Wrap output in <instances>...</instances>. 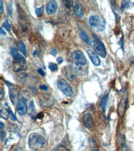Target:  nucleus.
Wrapping results in <instances>:
<instances>
[{
	"instance_id": "f257e3e1",
	"label": "nucleus",
	"mask_w": 134,
	"mask_h": 151,
	"mask_svg": "<svg viewBox=\"0 0 134 151\" xmlns=\"http://www.w3.org/2000/svg\"><path fill=\"white\" fill-rule=\"evenodd\" d=\"M45 143L44 137L37 133L31 134L29 137L28 144L32 151H38L44 146Z\"/></svg>"
},
{
	"instance_id": "f03ea898",
	"label": "nucleus",
	"mask_w": 134,
	"mask_h": 151,
	"mask_svg": "<svg viewBox=\"0 0 134 151\" xmlns=\"http://www.w3.org/2000/svg\"><path fill=\"white\" fill-rule=\"evenodd\" d=\"M89 24L95 32H99L104 30L106 22L103 17L97 15H94L89 19Z\"/></svg>"
},
{
	"instance_id": "7ed1b4c3",
	"label": "nucleus",
	"mask_w": 134,
	"mask_h": 151,
	"mask_svg": "<svg viewBox=\"0 0 134 151\" xmlns=\"http://www.w3.org/2000/svg\"><path fill=\"white\" fill-rule=\"evenodd\" d=\"M71 57L74 61V68L82 67V66H87V61L84 55L80 51L76 50L72 53Z\"/></svg>"
},
{
	"instance_id": "20e7f679",
	"label": "nucleus",
	"mask_w": 134,
	"mask_h": 151,
	"mask_svg": "<svg viewBox=\"0 0 134 151\" xmlns=\"http://www.w3.org/2000/svg\"><path fill=\"white\" fill-rule=\"evenodd\" d=\"M38 101L42 107L49 108L54 104V97L48 93H42L38 98Z\"/></svg>"
},
{
	"instance_id": "39448f33",
	"label": "nucleus",
	"mask_w": 134,
	"mask_h": 151,
	"mask_svg": "<svg viewBox=\"0 0 134 151\" xmlns=\"http://www.w3.org/2000/svg\"><path fill=\"white\" fill-rule=\"evenodd\" d=\"M92 46L95 50V52L102 58H105L106 56V51L104 44L98 39L97 37H95L93 40L92 42Z\"/></svg>"
},
{
	"instance_id": "423d86ee",
	"label": "nucleus",
	"mask_w": 134,
	"mask_h": 151,
	"mask_svg": "<svg viewBox=\"0 0 134 151\" xmlns=\"http://www.w3.org/2000/svg\"><path fill=\"white\" fill-rule=\"evenodd\" d=\"M57 87L59 89L65 94L66 96L71 97L74 94V90L72 87L70 86L67 82L65 80L61 79L57 82Z\"/></svg>"
},
{
	"instance_id": "0eeeda50",
	"label": "nucleus",
	"mask_w": 134,
	"mask_h": 151,
	"mask_svg": "<svg viewBox=\"0 0 134 151\" xmlns=\"http://www.w3.org/2000/svg\"><path fill=\"white\" fill-rule=\"evenodd\" d=\"M26 102L27 100L24 99H19L17 102V110L19 114L21 116L25 115L27 112V105Z\"/></svg>"
},
{
	"instance_id": "6e6552de",
	"label": "nucleus",
	"mask_w": 134,
	"mask_h": 151,
	"mask_svg": "<svg viewBox=\"0 0 134 151\" xmlns=\"http://www.w3.org/2000/svg\"><path fill=\"white\" fill-rule=\"evenodd\" d=\"M77 73L73 66H68L66 68V78L71 82L76 81Z\"/></svg>"
},
{
	"instance_id": "1a4fd4ad",
	"label": "nucleus",
	"mask_w": 134,
	"mask_h": 151,
	"mask_svg": "<svg viewBox=\"0 0 134 151\" xmlns=\"http://www.w3.org/2000/svg\"><path fill=\"white\" fill-rule=\"evenodd\" d=\"M127 92H125L124 94V96L121 99L120 102L119 103V106H118V112L120 116L122 117L124 115V113L125 110V107H126V104H127Z\"/></svg>"
},
{
	"instance_id": "9d476101",
	"label": "nucleus",
	"mask_w": 134,
	"mask_h": 151,
	"mask_svg": "<svg viewBox=\"0 0 134 151\" xmlns=\"http://www.w3.org/2000/svg\"><path fill=\"white\" fill-rule=\"evenodd\" d=\"M83 123H84V126L87 128H92L94 124V120L92 115L90 113L85 114L83 117Z\"/></svg>"
},
{
	"instance_id": "9b49d317",
	"label": "nucleus",
	"mask_w": 134,
	"mask_h": 151,
	"mask_svg": "<svg viewBox=\"0 0 134 151\" xmlns=\"http://www.w3.org/2000/svg\"><path fill=\"white\" fill-rule=\"evenodd\" d=\"M87 54L90 58V60L93 63V64L95 66H99L100 65V60L98 55L96 54L95 52H93L91 50H87Z\"/></svg>"
},
{
	"instance_id": "f8f14e48",
	"label": "nucleus",
	"mask_w": 134,
	"mask_h": 151,
	"mask_svg": "<svg viewBox=\"0 0 134 151\" xmlns=\"http://www.w3.org/2000/svg\"><path fill=\"white\" fill-rule=\"evenodd\" d=\"M9 95L11 103L14 105L19 99V92L15 88H11L9 89Z\"/></svg>"
},
{
	"instance_id": "ddd939ff",
	"label": "nucleus",
	"mask_w": 134,
	"mask_h": 151,
	"mask_svg": "<svg viewBox=\"0 0 134 151\" xmlns=\"http://www.w3.org/2000/svg\"><path fill=\"white\" fill-rule=\"evenodd\" d=\"M57 9V3L55 1H51L47 5L46 11L48 14H52L56 11Z\"/></svg>"
},
{
	"instance_id": "4468645a",
	"label": "nucleus",
	"mask_w": 134,
	"mask_h": 151,
	"mask_svg": "<svg viewBox=\"0 0 134 151\" xmlns=\"http://www.w3.org/2000/svg\"><path fill=\"white\" fill-rule=\"evenodd\" d=\"M11 53L12 56H13V58L14 59V61H25V59L24 58V56L21 55L20 53H19L17 50L16 48L12 47L11 48Z\"/></svg>"
},
{
	"instance_id": "2eb2a0df",
	"label": "nucleus",
	"mask_w": 134,
	"mask_h": 151,
	"mask_svg": "<svg viewBox=\"0 0 134 151\" xmlns=\"http://www.w3.org/2000/svg\"><path fill=\"white\" fill-rule=\"evenodd\" d=\"M25 61H16L14 62V70L16 72H20L25 69Z\"/></svg>"
},
{
	"instance_id": "dca6fc26",
	"label": "nucleus",
	"mask_w": 134,
	"mask_h": 151,
	"mask_svg": "<svg viewBox=\"0 0 134 151\" xmlns=\"http://www.w3.org/2000/svg\"><path fill=\"white\" fill-rule=\"evenodd\" d=\"M74 12L75 15L78 18L81 19L84 16V10L81 4L77 3L76 4L74 7Z\"/></svg>"
},
{
	"instance_id": "f3484780",
	"label": "nucleus",
	"mask_w": 134,
	"mask_h": 151,
	"mask_svg": "<svg viewBox=\"0 0 134 151\" xmlns=\"http://www.w3.org/2000/svg\"><path fill=\"white\" fill-rule=\"evenodd\" d=\"M119 144L120 151H127V146L125 142V137L124 135H121L119 139Z\"/></svg>"
},
{
	"instance_id": "a211bd4d",
	"label": "nucleus",
	"mask_w": 134,
	"mask_h": 151,
	"mask_svg": "<svg viewBox=\"0 0 134 151\" xmlns=\"http://www.w3.org/2000/svg\"><path fill=\"white\" fill-rule=\"evenodd\" d=\"M31 98L30 93L27 91H22L19 93V99H24L25 100H29Z\"/></svg>"
},
{
	"instance_id": "6ab92c4d",
	"label": "nucleus",
	"mask_w": 134,
	"mask_h": 151,
	"mask_svg": "<svg viewBox=\"0 0 134 151\" xmlns=\"http://www.w3.org/2000/svg\"><path fill=\"white\" fill-rule=\"evenodd\" d=\"M64 4L65 6L66 9L69 10V12H72L74 14V9H73V1H69V0H66V1H63Z\"/></svg>"
},
{
	"instance_id": "aec40b11",
	"label": "nucleus",
	"mask_w": 134,
	"mask_h": 151,
	"mask_svg": "<svg viewBox=\"0 0 134 151\" xmlns=\"http://www.w3.org/2000/svg\"><path fill=\"white\" fill-rule=\"evenodd\" d=\"M10 115V111H8V109L5 108H1L0 110V116H1V118H3L4 119H8Z\"/></svg>"
},
{
	"instance_id": "412c9836",
	"label": "nucleus",
	"mask_w": 134,
	"mask_h": 151,
	"mask_svg": "<svg viewBox=\"0 0 134 151\" xmlns=\"http://www.w3.org/2000/svg\"><path fill=\"white\" fill-rule=\"evenodd\" d=\"M107 96H108V94H106L105 95L103 98L101 99V102H100V106H101V109L103 112L105 111L106 110V104H107Z\"/></svg>"
},
{
	"instance_id": "4be33fe9",
	"label": "nucleus",
	"mask_w": 134,
	"mask_h": 151,
	"mask_svg": "<svg viewBox=\"0 0 134 151\" xmlns=\"http://www.w3.org/2000/svg\"><path fill=\"white\" fill-rule=\"evenodd\" d=\"M18 48L24 55H25V54H26V49H25V46L23 42H19Z\"/></svg>"
},
{
	"instance_id": "5701e85b",
	"label": "nucleus",
	"mask_w": 134,
	"mask_h": 151,
	"mask_svg": "<svg viewBox=\"0 0 134 151\" xmlns=\"http://www.w3.org/2000/svg\"><path fill=\"white\" fill-rule=\"evenodd\" d=\"M27 78V74L25 73H21L19 74L17 76V80H19L21 83H24L25 81H26V79Z\"/></svg>"
},
{
	"instance_id": "b1692460",
	"label": "nucleus",
	"mask_w": 134,
	"mask_h": 151,
	"mask_svg": "<svg viewBox=\"0 0 134 151\" xmlns=\"http://www.w3.org/2000/svg\"><path fill=\"white\" fill-rule=\"evenodd\" d=\"M17 129V126L14 124L9 123L8 124V130L10 132H16Z\"/></svg>"
},
{
	"instance_id": "393cba45",
	"label": "nucleus",
	"mask_w": 134,
	"mask_h": 151,
	"mask_svg": "<svg viewBox=\"0 0 134 151\" xmlns=\"http://www.w3.org/2000/svg\"><path fill=\"white\" fill-rule=\"evenodd\" d=\"M80 37H81V39L84 40L85 43H87L88 44H89V43H90V40H89V38H88V35L84 32H81Z\"/></svg>"
},
{
	"instance_id": "a878e982",
	"label": "nucleus",
	"mask_w": 134,
	"mask_h": 151,
	"mask_svg": "<svg viewBox=\"0 0 134 151\" xmlns=\"http://www.w3.org/2000/svg\"><path fill=\"white\" fill-rule=\"evenodd\" d=\"M52 151H69V150L63 145H58L56 146Z\"/></svg>"
},
{
	"instance_id": "bb28decb",
	"label": "nucleus",
	"mask_w": 134,
	"mask_h": 151,
	"mask_svg": "<svg viewBox=\"0 0 134 151\" xmlns=\"http://www.w3.org/2000/svg\"><path fill=\"white\" fill-rule=\"evenodd\" d=\"M49 69L51 71L54 72L57 70V65L53 63H50L49 64Z\"/></svg>"
},
{
	"instance_id": "cd10ccee",
	"label": "nucleus",
	"mask_w": 134,
	"mask_h": 151,
	"mask_svg": "<svg viewBox=\"0 0 134 151\" xmlns=\"http://www.w3.org/2000/svg\"><path fill=\"white\" fill-rule=\"evenodd\" d=\"M43 9H44L43 6H42V7H41V8H35V13H36V15H37L38 17H40V16L42 15V14H43Z\"/></svg>"
},
{
	"instance_id": "c85d7f7f",
	"label": "nucleus",
	"mask_w": 134,
	"mask_h": 151,
	"mask_svg": "<svg viewBox=\"0 0 134 151\" xmlns=\"http://www.w3.org/2000/svg\"><path fill=\"white\" fill-rule=\"evenodd\" d=\"M7 10H8V15L10 16H12V3H9L7 5Z\"/></svg>"
},
{
	"instance_id": "c756f323",
	"label": "nucleus",
	"mask_w": 134,
	"mask_h": 151,
	"mask_svg": "<svg viewBox=\"0 0 134 151\" xmlns=\"http://www.w3.org/2000/svg\"><path fill=\"white\" fill-rule=\"evenodd\" d=\"M3 27L7 30L8 31H10L11 30V25L9 23V21L8 20H6L4 21V22L3 24Z\"/></svg>"
},
{
	"instance_id": "7c9ffc66",
	"label": "nucleus",
	"mask_w": 134,
	"mask_h": 151,
	"mask_svg": "<svg viewBox=\"0 0 134 151\" xmlns=\"http://www.w3.org/2000/svg\"><path fill=\"white\" fill-rule=\"evenodd\" d=\"M39 88L41 90H42L43 91H47L48 89V87L45 85H40L39 86Z\"/></svg>"
},
{
	"instance_id": "2f4dec72",
	"label": "nucleus",
	"mask_w": 134,
	"mask_h": 151,
	"mask_svg": "<svg viewBox=\"0 0 134 151\" xmlns=\"http://www.w3.org/2000/svg\"><path fill=\"white\" fill-rule=\"evenodd\" d=\"M3 89L1 87L0 88V100H2L4 97V92H3Z\"/></svg>"
},
{
	"instance_id": "473e14b6",
	"label": "nucleus",
	"mask_w": 134,
	"mask_h": 151,
	"mask_svg": "<svg viewBox=\"0 0 134 151\" xmlns=\"http://www.w3.org/2000/svg\"><path fill=\"white\" fill-rule=\"evenodd\" d=\"M9 111H10V115H11V119H12L13 121H16V120H17V118H16L15 115L13 114V113H12V112L11 111V110H9Z\"/></svg>"
},
{
	"instance_id": "72a5a7b5",
	"label": "nucleus",
	"mask_w": 134,
	"mask_h": 151,
	"mask_svg": "<svg viewBox=\"0 0 134 151\" xmlns=\"http://www.w3.org/2000/svg\"><path fill=\"white\" fill-rule=\"evenodd\" d=\"M37 71L41 76H44L45 75V74H44V72L42 70L41 68H38L37 70Z\"/></svg>"
},
{
	"instance_id": "f704fd0d",
	"label": "nucleus",
	"mask_w": 134,
	"mask_h": 151,
	"mask_svg": "<svg viewBox=\"0 0 134 151\" xmlns=\"http://www.w3.org/2000/svg\"><path fill=\"white\" fill-rule=\"evenodd\" d=\"M0 7H1V8H0V13L3 14V1H2V0L0 1Z\"/></svg>"
},
{
	"instance_id": "c9c22d12",
	"label": "nucleus",
	"mask_w": 134,
	"mask_h": 151,
	"mask_svg": "<svg viewBox=\"0 0 134 151\" xmlns=\"http://www.w3.org/2000/svg\"><path fill=\"white\" fill-rule=\"evenodd\" d=\"M129 62H130V65L134 68V58L133 57H130L129 58Z\"/></svg>"
},
{
	"instance_id": "e433bc0d",
	"label": "nucleus",
	"mask_w": 134,
	"mask_h": 151,
	"mask_svg": "<svg viewBox=\"0 0 134 151\" xmlns=\"http://www.w3.org/2000/svg\"><path fill=\"white\" fill-rule=\"evenodd\" d=\"M1 140L3 141L6 137V133L3 131H1Z\"/></svg>"
},
{
	"instance_id": "4c0bfd02",
	"label": "nucleus",
	"mask_w": 134,
	"mask_h": 151,
	"mask_svg": "<svg viewBox=\"0 0 134 151\" xmlns=\"http://www.w3.org/2000/svg\"><path fill=\"white\" fill-rule=\"evenodd\" d=\"M128 4V3H127V1H123V3H122V6H121V8H125L127 7V5Z\"/></svg>"
},
{
	"instance_id": "58836bf2",
	"label": "nucleus",
	"mask_w": 134,
	"mask_h": 151,
	"mask_svg": "<svg viewBox=\"0 0 134 151\" xmlns=\"http://www.w3.org/2000/svg\"><path fill=\"white\" fill-rule=\"evenodd\" d=\"M56 61H57V63H58L59 64H61V63H62L63 62V59H62V57H58V58H57Z\"/></svg>"
},
{
	"instance_id": "ea45409f",
	"label": "nucleus",
	"mask_w": 134,
	"mask_h": 151,
	"mask_svg": "<svg viewBox=\"0 0 134 151\" xmlns=\"http://www.w3.org/2000/svg\"><path fill=\"white\" fill-rule=\"evenodd\" d=\"M0 30H1V34H2V35H6V32H5V31L3 30V29L1 27V29H0Z\"/></svg>"
},
{
	"instance_id": "a19ab883",
	"label": "nucleus",
	"mask_w": 134,
	"mask_h": 151,
	"mask_svg": "<svg viewBox=\"0 0 134 151\" xmlns=\"http://www.w3.org/2000/svg\"><path fill=\"white\" fill-rule=\"evenodd\" d=\"M14 151H24V150L22 148H21V147H17L16 149H14Z\"/></svg>"
},
{
	"instance_id": "79ce46f5",
	"label": "nucleus",
	"mask_w": 134,
	"mask_h": 151,
	"mask_svg": "<svg viewBox=\"0 0 134 151\" xmlns=\"http://www.w3.org/2000/svg\"><path fill=\"white\" fill-rule=\"evenodd\" d=\"M37 54H38L37 51V50H35L34 52V53H33V55H34V57H36V56H37Z\"/></svg>"
},
{
	"instance_id": "37998d69",
	"label": "nucleus",
	"mask_w": 134,
	"mask_h": 151,
	"mask_svg": "<svg viewBox=\"0 0 134 151\" xmlns=\"http://www.w3.org/2000/svg\"><path fill=\"white\" fill-rule=\"evenodd\" d=\"M0 124H1V127H0V128H1V129H3L4 128V124L1 122V123H0Z\"/></svg>"
},
{
	"instance_id": "c03bdc74",
	"label": "nucleus",
	"mask_w": 134,
	"mask_h": 151,
	"mask_svg": "<svg viewBox=\"0 0 134 151\" xmlns=\"http://www.w3.org/2000/svg\"><path fill=\"white\" fill-rule=\"evenodd\" d=\"M91 151H99V150H97V149H92V150H91Z\"/></svg>"
},
{
	"instance_id": "a18cd8bd",
	"label": "nucleus",
	"mask_w": 134,
	"mask_h": 151,
	"mask_svg": "<svg viewBox=\"0 0 134 151\" xmlns=\"http://www.w3.org/2000/svg\"><path fill=\"white\" fill-rule=\"evenodd\" d=\"M132 43H133V45H134V37H133V40H132Z\"/></svg>"
},
{
	"instance_id": "49530a36",
	"label": "nucleus",
	"mask_w": 134,
	"mask_h": 151,
	"mask_svg": "<svg viewBox=\"0 0 134 151\" xmlns=\"http://www.w3.org/2000/svg\"><path fill=\"white\" fill-rule=\"evenodd\" d=\"M133 105H134V100H133Z\"/></svg>"
},
{
	"instance_id": "de8ad7c7",
	"label": "nucleus",
	"mask_w": 134,
	"mask_h": 151,
	"mask_svg": "<svg viewBox=\"0 0 134 151\" xmlns=\"http://www.w3.org/2000/svg\"><path fill=\"white\" fill-rule=\"evenodd\" d=\"M103 151H105V150H103Z\"/></svg>"
}]
</instances>
